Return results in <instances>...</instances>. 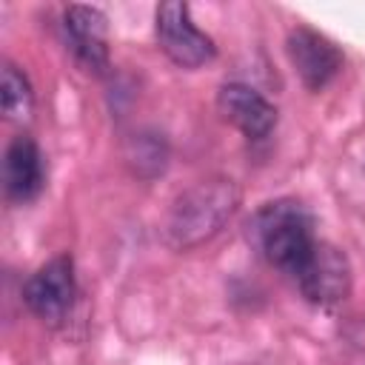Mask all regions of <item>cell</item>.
<instances>
[{
    "mask_svg": "<svg viewBox=\"0 0 365 365\" xmlns=\"http://www.w3.org/2000/svg\"><path fill=\"white\" fill-rule=\"evenodd\" d=\"M248 240L268 265L285 271L288 277H297L317 245L311 214L297 200L265 202L248 220Z\"/></svg>",
    "mask_w": 365,
    "mask_h": 365,
    "instance_id": "obj_1",
    "label": "cell"
},
{
    "mask_svg": "<svg viewBox=\"0 0 365 365\" xmlns=\"http://www.w3.org/2000/svg\"><path fill=\"white\" fill-rule=\"evenodd\" d=\"M240 205V191L234 180L228 177H211L194 182L188 191H182L165 220V240L174 248H194L231 220V214Z\"/></svg>",
    "mask_w": 365,
    "mask_h": 365,
    "instance_id": "obj_2",
    "label": "cell"
},
{
    "mask_svg": "<svg viewBox=\"0 0 365 365\" xmlns=\"http://www.w3.org/2000/svg\"><path fill=\"white\" fill-rule=\"evenodd\" d=\"M154 31H157V43H160L163 54L180 68H200V66L211 63L217 54L214 40L194 26L188 6L180 0L157 6Z\"/></svg>",
    "mask_w": 365,
    "mask_h": 365,
    "instance_id": "obj_3",
    "label": "cell"
},
{
    "mask_svg": "<svg viewBox=\"0 0 365 365\" xmlns=\"http://www.w3.org/2000/svg\"><path fill=\"white\" fill-rule=\"evenodd\" d=\"M23 299L34 317L46 325H60L77 299V279H74V259L68 254H57L43 262L23 285Z\"/></svg>",
    "mask_w": 365,
    "mask_h": 365,
    "instance_id": "obj_4",
    "label": "cell"
},
{
    "mask_svg": "<svg viewBox=\"0 0 365 365\" xmlns=\"http://www.w3.org/2000/svg\"><path fill=\"white\" fill-rule=\"evenodd\" d=\"M294 282L299 285L302 297L314 305L331 308L336 302H342L351 291V265L348 257L331 245V242H319L314 245L308 262L297 271Z\"/></svg>",
    "mask_w": 365,
    "mask_h": 365,
    "instance_id": "obj_5",
    "label": "cell"
},
{
    "mask_svg": "<svg viewBox=\"0 0 365 365\" xmlns=\"http://www.w3.org/2000/svg\"><path fill=\"white\" fill-rule=\"evenodd\" d=\"M285 48H288V60H291L297 77L311 91L325 88L342 68V51L325 34H319L308 26H297L288 34Z\"/></svg>",
    "mask_w": 365,
    "mask_h": 365,
    "instance_id": "obj_6",
    "label": "cell"
},
{
    "mask_svg": "<svg viewBox=\"0 0 365 365\" xmlns=\"http://www.w3.org/2000/svg\"><path fill=\"white\" fill-rule=\"evenodd\" d=\"M66 40L74 57L88 68L103 74L108 68V26L106 14L94 6H68L63 14Z\"/></svg>",
    "mask_w": 365,
    "mask_h": 365,
    "instance_id": "obj_7",
    "label": "cell"
},
{
    "mask_svg": "<svg viewBox=\"0 0 365 365\" xmlns=\"http://www.w3.org/2000/svg\"><path fill=\"white\" fill-rule=\"evenodd\" d=\"M217 106L228 123H234L248 140H262L277 125V108L257 88L245 83H225L217 94Z\"/></svg>",
    "mask_w": 365,
    "mask_h": 365,
    "instance_id": "obj_8",
    "label": "cell"
},
{
    "mask_svg": "<svg viewBox=\"0 0 365 365\" xmlns=\"http://www.w3.org/2000/svg\"><path fill=\"white\" fill-rule=\"evenodd\" d=\"M43 154L29 134H17L3 157V188L11 202H29L43 191Z\"/></svg>",
    "mask_w": 365,
    "mask_h": 365,
    "instance_id": "obj_9",
    "label": "cell"
},
{
    "mask_svg": "<svg viewBox=\"0 0 365 365\" xmlns=\"http://www.w3.org/2000/svg\"><path fill=\"white\" fill-rule=\"evenodd\" d=\"M0 106H3V114L6 120H26L34 108V91H31V83L29 77L6 63L3 66V77H0Z\"/></svg>",
    "mask_w": 365,
    "mask_h": 365,
    "instance_id": "obj_10",
    "label": "cell"
}]
</instances>
